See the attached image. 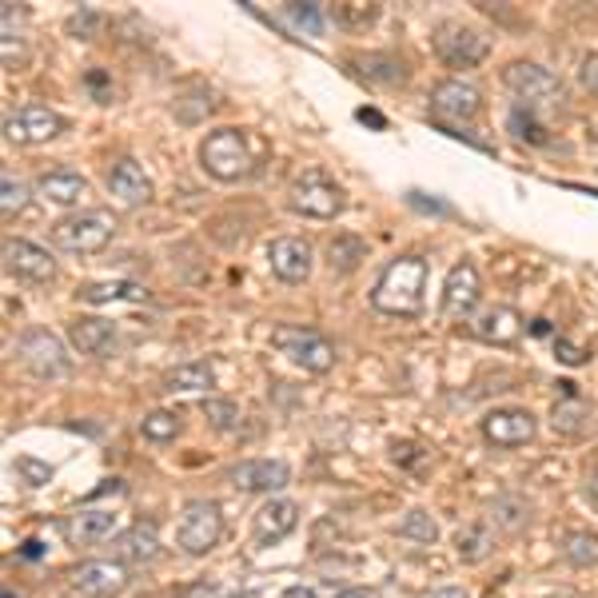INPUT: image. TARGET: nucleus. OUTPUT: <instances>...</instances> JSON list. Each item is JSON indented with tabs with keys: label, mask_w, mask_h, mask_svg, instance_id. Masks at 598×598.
Masks as SVG:
<instances>
[{
	"label": "nucleus",
	"mask_w": 598,
	"mask_h": 598,
	"mask_svg": "<svg viewBox=\"0 0 598 598\" xmlns=\"http://www.w3.org/2000/svg\"><path fill=\"white\" fill-rule=\"evenodd\" d=\"M112 546H116V563H137V567H144V563H156L160 558V539L152 523L128 526L124 535H116Z\"/></svg>",
	"instance_id": "obj_22"
},
{
	"label": "nucleus",
	"mask_w": 598,
	"mask_h": 598,
	"mask_svg": "<svg viewBox=\"0 0 598 598\" xmlns=\"http://www.w3.org/2000/svg\"><path fill=\"white\" fill-rule=\"evenodd\" d=\"M427 598H467V590H459V587H439V590H431Z\"/></svg>",
	"instance_id": "obj_47"
},
{
	"label": "nucleus",
	"mask_w": 598,
	"mask_h": 598,
	"mask_svg": "<svg viewBox=\"0 0 598 598\" xmlns=\"http://www.w3.org/2000/svg\"><path fill=\"white\" fill-rule=\"evenodd\" d=\"M423 292H427V260L399 255L379 275L376 292H371V307L383 315H420Z\"/></svg>",
	"instance_id": "obj_1"
},
{
	"label": "nucleus",
	"mask_w": 598,
	"mask_h": 598,
	"mask_svg": "<svg viewBox=\"0 0 598 598\" xmlns=\"http://www.w3.org/2000/svg\"><path fill=\"white\" fill-rule=\"evenodd\" d=\"M399 535L411 539V543H435L439 539V526H435V519H431L427 511H411L403 523H399Z\"/></svg>",
	"instance_id": "obj_34"
},
{
	"label": "nucleus",
	"mask_w": 598,
	"mask_h": 598,
	"mask_svg": "<svg viewBox=\"0 0 598 598\" xmlns=\"http://www.w3.org/2000/svg\"><path fill=\"white\" fill-rule=\"evenodd\" d=\"M24 204H29V184L17 180L12 168H4L0 172V208H4V216H17Z\"/></svg>",
	"instance_id": "obj_31"
},
{
	"label": "nucleus",
	"mask_w": 598,
	"mask_h": 598,
	"mask_svg": "<svg viewBox=\"0 0 598 598\" xmlns=\"http://www.w3.org/2000/svg\"><path fill=\"white\" fill-rule=\"evenodd\" d=\"M144 435L148 439H156V443H164V439H176L180 435V415L176 411H152V415H144Z\"/></svg>",
	"instance_id": "obj_35"
},
{
	"label": "nucleus",
	"mask_w": 598,
	"mask_h": 598,
	"mask_svg": "<svg viewBox=\"0 0 598 598\" xmlns=\"http://www.w3.org/2000/svg\"><path fill=\"white\" fill-rule=\"evenodd\" d=\"M590 411L583 407V403H575V399H570V403H558L555 407V427L558 431H567V435H575V431H583V423L578 420H587Z\"/></svg>",
	"instance_id": "obj_38"
},
{
	"label": "nucleus",
	"mask_w": 598,
	"mask_h": 598,
	"mask_svg": "<svg viewBox=\"0 0 598 598\" xmlns=\"http://www.w3.org/2000/svg\"><path fill=\"white\" fill-rule=\"evenodd\" d=\"M300 523V507L292 499H268L252 519V535L260 546H272L280 539H287Z\"/></svg>",
	"instance_id": "obj_17"
},
{
	"label": "nucleus",
	"mask_w": 598,
	"mask_h": 598,
	"mask_svg": "<svg viewBox=\"0 0 598 598\" xmlns=\"http://www.w3.org/2000/svg\"><path fill=\"white\" fill-rule=\"evenodd\" d=\"M487 36L471 24H459V21H447L435 29V53L443 61L452 64V68H475V64L487 56Z\"/></svg>",
	"instance_id": "obj_9"
},
{
	"label": "nucleus",
	"mask_w": 598,
	"mask_h": 598,
	"mask_svg": "<svg viewBox=\"0 0 598 598\" xmlns=\"http://www.w3.org/2000/svg\"><path fill=\"white\" fill-rule=\"evenodd\" d=\"M284 17L295 29H304L307 36H319V32H324V9H319V4H287Z\"/></svg>",
	"instance_id": "obj_36"
},
{
	"label": "nucleus",
	"mask_w": 598,
	"mask_h": 598,
	"mask_svg": "<svg viewBox=\"0 0 598 598\" xmlns=\"http://www.w3.org/2000/svg\"><path fill=\"white\" fill-rule=\"evenodd\" d=\"M68 339H73L76 351H85V356H108L116 347V327L108 319H76L68 327Z\"/></svg>",
	"instance_id": "obj_24"
},
{
	"label": "nucleus",
	"mask_w": 598,
	"mask_h": 598,
	"mask_svg": "<svg viewBox=\"0 0 598 598\" xmlns=\"http://www.w3.org/2000/svg\"><path fill=\"white\" fill-rule=\"evenodd\" d=\"M268 260H272V272L284 280V284H304L312 275V248L295 236H284L268 248Z\"/></svg>",
	"instance_id": "obj_20"
},
{
	"label": "nucleus",
	"mask_w": 598,
	"mask_h": 598,
	"mask_svg": "<svg viewBox=\"0 0 598 598\" xmlns=\"http://www.w3.org/2000/svg\"><path fill=\"white\" fill-rule=\"evenodd\" d=\"M44 555V543L41 539H29V543L21 546V558H41Z\"/></svg>",
	"instance_id": "obj_45"
},
{
	"label": "nucleus",
	"mask_w": 598,
	"mask_h": 598,
	"mask_svg": "<svg viewBox=\"0 0 598 598\" xmlns=\"http://www.w3.org/2000/svg\"><path fill=\"white\" fill-rule=\"evenodd\" d=\"M479 108H483V96H479L475 85H467V80H443V85H435V93H431V112L439 116V120L463 124V120H471Z\"/></svg>",
	"instance_id": "obj_13"
},
{
	"label": "nucleus",
	"mask_w": 598,
	"mask_h": 598,
	"mask_svg": "<svg viewBox=\"0 0 598 598\" xmlns=\"http://www.w3.org/2000/svg\"><path fill=\"white\" fill-rule=\"evenodd\" d=\"M359 120H363V124H371V128H383V116L376 112V108H359Z\"/></svg>",
	"instance_id": "obj_46"
},
{
	"label": "nucleus",
	"mask_w": 598,
	"mask_h": 598,
	"mask_svg": "<svg viewBox=\"0 0 598 598\" xmlns=\"http://www.w3.org/2000/svg\"><path fill=\"white\" fill-rule=\"evenodd\" d=\"M483 439L494 447H523V443L535 439V415L519 407L491 411L483 420Z\"/></svg>",
	"instance_id": "obj_14"
},
{
	"label": "nucleus",
	"mask_w": 598,
	"mask_h": 598,
	"mask_svg": "<svg viewBox=\"0 0 598 598\" xmlns=\"http://www.w3.org/2000/svg\"><path fill=\"white\" fill-rule=\"evenodd\" d=\"M199 164H204L208 176L224 180V184L248 176L252 172V152H248V140H243L240 128H216V132H208V140L199 144Z\"/></svg>",
	"instance_id": "obj_2"
},
{
	"label": "nucleus",
	"mask_w": 598,
	"mask_h": 598,
	"mask_svg": "<svg viewBox=\"0 0 598 598\" xmlns=\"http://www.w3.org/2000/svg\"><path fill=\"white\" fill-rule=\"evenodd\" d=\"M507 128H511L514 137L519 140H526V144H546V124L539 120V112L535 108H526V105H514L511 108V116H507Z\"/></svg>",
	"instance_id": "obj_28"
},
{
	"label": "nucleus",
	"mask_w": 598,
	"mask_h": 598,
	"mask_svg": "<svg viewBox=\"0 0 598 598\" xmlns=\"http://www.w3.org/2000/svg\"><path fill=\"white\" fill-rule=\"evenodd\" d=\"M339 598H379L376 590H363V587H351V590H344Z\"/></svg>",
	"instance_id": "obj_48"
},
{
	"label": "nucleus",
	"mask_w": 598,
	"mask_h": 598,
	"mask_svg": "<svg viewBox=\"0 0 598 598\" xmlns=\"http://www.w3.org/2000/svg\"><path fill=\"white\" fill-rule=\"evenodd\" d=\"M128 587L124 563H108V558H93L85 567L73 570V590L85 598H116Z\"/></svg>",
	"instance_id": "obj_12"
},
{
	"label": "nucleus",
	"mask_w": 598,
	"mask_h": 598,
	"mask_svg": "<svg viewBox=\"0 0 598 598\" xmlns=\"http://www.w3.org/2000/svg\"><path fill=\"white\" fill-rule=\"evenodd\" d=\"M287 204L300 216H312V220H331L339 208H344V188L336 180H327L319 168H307L304 176L295 180L292 192H287Z\"/></svg>",
	"instance_id": "obj_5"
},
{
	"label": "nucleus",
	"mask_w": 598,
	"mask_h": 598,
	"mask_svg": "<svg viewBox=\"0 0 598 598\" xmlns=\"http://www.w3.org/2000/svg\"><path fill=\"white\" fill-rule=\"evenodd\" d=\"M359 73L368 76V80H376V85H399L403 80V61H395V56H359Z\"/></svg>",
	"instance_id": "obj_30"
},
{
	"label": "nucleus",
	"mask_w": 598,
	"mask_h": 598,
	"mask_svg": "<svg viewBox=\"0 0 598 598\" xmlns=\"http://www.w3.org/2000/svg\"><path fill=\"white\" fill-rule=\"evenodd\" d=\"M4 268L21 280H32V284H48L56 275L53 255L29 240H4Z\"/></svg>",
	"instance_id": "obj_15"
},
{
	"label": "nucleus",
	"mask_w": 598,
	"mask_h": 598,
	"mask_svg": "<svg viewBox=\"0 0 598 598\" xmlns=\"http://www.w3.org/2000/svg\"><path fill=\"white\" fill-rule=\"evenodd\" d=\"M558 551H563V558L575 563V567H595L598 563V535H590V531H567V535L558 539Z\"/></svg>",
	"instance_id": "obj_27"
},
{
	"label": "nucleus",
	"mask_w": 598,
	"mask_h": 598,
	"mask_svg": "<svg viewBox=\"0 0 598 598\" xmlns=\"http://www.w3.org/2000/svg\"><path fill=\"white\" fill-rule=\"evenodd\" d=\"M272 344L280 356H287L292 363H300L304 371H315V376H324L331 363H336V347L327 344L315 327H275L272 331Z\"/></svg>",
	"instance_id": "obj_4"
},
{
	"label": "nucleus",
	"mask_w": 598,
	"mask_h": 598,
	"mask_svg": "<svg viewBox=\"0 0 598 598\" xmlns=\"http://www.w3.org/2000/svg\"><path fill=\"white\" fill-rule=\"evenodd\" d=\"M144 287L132 280H108V284H85L76 292L80 304H116V300H144Z\"/></svg>",
	"instance_id": "obj_25"
},
{
	"label": "nucleus",
	"mask_w": 598,
	"mask_h": 598,
	"mask_svg": "<svg viewBox=\"0 0 598 598\" xmlns=\"http://www.w3.org/2000/svg\"><path fill=\"white\" fill-rule=\"evenodd\" d=\"M491 546H494V535L487 523H467V526H459V535H455V551H459L463 563H479V558H487L491 555Z\"/></svg>",
	"instance_id": "obj_26"
},
{
	"label": "nucleus",
	"mask_w": 598,
	"mask_h": 598,
	"mask_svg": "<svg viewBox=\"0 0 598 598\" xmlns=\"http://www.w3.org/2000/svg\"><path fill=\"white\" fill-rule=\"evenodd\" d=\"M583 85L590 88V93H598V56H590V61H583Z\"/></svg>",
	"instance_id": "obj_42"
},
{
	"label": "nucleus",
	"mask_w": 598,
	"mask_h": 598,
	"mask_svg": "<svg viewBox=\"0 0 598 598\" xmlns=\"http://www.w3.org/2000/svg\"><path fill=\"white\" fill-rule=\"evenodd\" d=\"M583 494H587V503L598 511V471H590V475H587V487H583Z\"/></svg>",
	"instance_id": "obj_44"
},
{
	"label": "nucleus",
	"mask_w": 598,
	"mask_h": 598,
	"mask_svg": "<svg viewBox=\"0 0 598 598\" xmlns=\"http://www.w3.org/2000/svg\"><path fill=\"white\" fill-rule=\"evenodd\" d=\"M61 128L64 120L44 105H24L4 116V140H9V144H44V140H53Z\"/></svg>",
	"instance_id": "obj_10"
},
{
	"label": "nucleus",
	"mask_w": 598,
	"mask_h": 598,
	"mask_svg": "<svg viewBox=\"0 0 598 598\" xmlns=\"http://www.w3.org/2000/svg\"><path fill=\"white\" fill-rule=\"evenodd\" d=\"M17 471L29 479V487H44L53 479V467H48V463H36V459H17Z\"/></svg>",
	"instance_id": "obj_39"
},
{
	"label": "nucleus",
	"mask_w": 598,
	"mask_h": 598,
	"mask_svg": "<svg viewBox=\"0 0 598 598\" xmlns=\"http://www.w3.org/2000/svg\"><path fill=\"white\" fill-rule=\"evenodd\" d=\"M471 331L483 339V344L511 347V344H519V336H523V315L507 304H494V307H487V312L475 315Z\"/></svg>",
	"instance_id": "obj_19"
},
{
	"label": "nucleus",
	"mask_w": 598,
	"mask_h": 598,
	"mask_svg": "<svg viewBox=\"0 0 598 598\" xmlns=\"http://www.w3.org/2000/svg\"><path fill=\"white\" fill-rule=\"evenodd\" d=\"M17 356L24 359V368H29L32 376H41V379H64L73 371V359H68L64 344L53 331H44V327L24 331L21 344H17Z\"/></svg>",
	"instance_id": "obj_7"
},
{
	"label": "nucleus",
	"mask_w": 598,
	"mask_h": 598,
	"mask_svg": "<svg viewBox=\"0 0 598 598\" xmlns=\"http://www.w3.org/2000/svg\"><path fill=\"white\" fill-rule=\"evenodd\" d=\"M112 231H116L112 211L93 208V211L64 216V220L53 228V240H56V248H61V252L88 255V252H100V248L112 240Z\"/></svg>",
	"instance_id": "obj_3"
},
{
	"label": "nucleus",
	"mask_w": 598,
	"mask_h": 598,
	"mask_svg": "<svg viewBox=\"0 0 598 598\" xmlns=\"http://www.w3.org/2000/svg\"><path fill=\"white\" fill-rule=\"evenodd\" d=\"M231 487L236 491H284L287 483H292V467H287L284 459H243L231 467Z\"/></svg>",
	"instance_id": "obj_11"
},
{
	"label": "nucleus",
	"mask_w": 598,
	"mask_h": 598,
	"mask_svg": "<svg viewBox=\"0 0 598 598\" xmlns=\"http://www.w3.org/2000/svg\"><path fill=\"white\" fill-rule=\"evenodd\" d=\"M224 535V519H220V507L211 503V499H192L180 514V531H176V543L184 546V555H208L211 546L220 543Z\"/></svg>",
	"instance_id": "obj_6"
},
{
	"label": "nucleus",
	"mask_w": 598,
	"mask_h": 598,
	"mask_svg": "<svg viewBox=\"0 0 598 598\" xmlns=\"http://www.w3.org/2000/svg\"><path fill=\"white\" fill-rule=\"evenodd\" d=\"M36 192H41L44 199H53V204H61V208H73V204H80V199L88 196V180L80 176V172L56 168L36 180Z\"/></svg>",
	"instance_id": "obj_23"
},
{
	"label": "nucleus",
	"mask_w": 598,
	"mask_h": 598,
	"mask_svg": "<svg viewBox=\"0 0 598 598\" xmlns=\"http://www.w3.org/2000/svg\"><path fill=\"white\" fill-rule=\"evenodd\" d=\"M199 411H204V420H208L216 431H236V427H240V407H236L231 399H204V403H199Z\"/></svg>",
	"instance_id": "obj_32"
},
{
	"label": "nucleus",
	"mask_w": 598,
	"mask_h": 598,
	"mask_svg": "<svg viewBox=\"0 0 598 598\" xmlns=\"http://www.w3.org/2000/svg\"><path fill=\"white\" fill-rule=\"evenodd\" d=\"M96 29H100V17H96L93 9L76 12L73 21H68V32H73V36H80V41H93V36H96Z\"/></svg>",
	"instance_id": "obj_40"
},
{
	"label": "nucleus",
	"mask_w": 598,
	"mask_h": 598,
	"mask_svg": "<svg viewBox=\"0 0 598 598\" xmlns=\"http://www.w3.org/2000/svg\"><path fill=\"white\" fill-rule=\"evenodd\" d=\"M284 598H315V590H307V587H292Z\"/></svg>",
	"instance_id": "obj_49"
},
{
	"label": "nucleus",
	"mask_w": 598,
	"mask_h": 598,
	"mask_svg": "<svg viewBox=\"0 0 598 598\" xmlns=\"http://www.w3.org/2000/svg\"><path fill=\"white\" fill-rule=\"evenodd\" d=\"M558 359H563V363H570V368H575V363H583V351H578V347H570V344H558Z\"/></svg>",
	"instance_id": "obj_43"
},
{
	"label": "nucleus",
	"mask_w": 598,
	"mask_h": 598,
	"mask_svg": "<svg viewBox=\"0 0 598 598\" xmlns=\"http://www.w3.org/2000/svg\"><path fill=\"white\" fill-rule=\"evenodd\" d=\"M479 268L475 263H455L452 272H447V284H443V312L447 315H471L475 304H479Z\"/></svg>",
	"instance_id": "obj_18"
},
{
	"label": "nucleus",
	"mask_w": 598,
	"mask_h": 598,
	"mask_svg": "<svg viewBox=\"0 0 598 598\" xmlns=\"http://www.w3.org/2000/svg\"><path fill=\"white\" fill-rule=\"evenodd\" d=\"M503 80H507V88L519 96V105L535 108V112H539V108L558 105V100H563V85H558V76L546 73L543 64L519 61V64H511V68H507Z\"/></svg>",
	"instance_id": "obj_8"
},
{
	"label": "nucleus",
	"mask_w": 598,
	"mask_h": 598,
	"mask_svg": "<svg viewBox=\"0 0 598 598\" xmlns=\"http://www.w3.org/2000/svg\"><path fill=\"white\" fill-rule=\"evenodd\" d=\"M211 379H216V371L208 368V363H184V368H176L168 379H164V391H208Z\"/></svg>",
	"instance_id": "obj_29"
},
{
	"label": "nucleus",
	"mask_w": 598,
	"mask_h": 598,
	"mask_svg": "<svg viewBox=\"0 0 598 598\" xmlns=\"http://www.w3.org/2000/svg\"><path fill=\"white\" fill-rule=\"evenodd\" d=\"M363 255H368V248L359 240H351V236H339V240H331V248H327V263L339 268V272H351Z\"/></svg>",
	"instance_id": "obj_33"
},
{
	"label": "nucleus",
	"mask_w": 598,
	"mask_h": 598,
	"mask_svg": "<svg viewBox=\"0 0 598 598\" xmlns=\"http://www.w3.org/2000/svg\"><path fill=\"white\" fill-rule=\"evenodd\" d=\"M0 598H17V595H12V590H4V595H0Z\"/></svg>",
	"instance_id": "obj_50"
},
{
	"label": "nucleus",
	"mask_w": 598,
	"mask_h": 598,
	"mask_svg": "<svg viewBox=\"0 0 598 598\" xmlns=\"http://www.w3.org/2000/svg\"><path fill=\"white\" fill-rule=\"evenodd\" d=\"M180 598H224V590L216 583H196V587H188Z\"/></svg>",
	"instance_id": "obj_41"
},
{
	"label": "nucleus",
	"mask_w": 598,
	"mask_h": 598,
	"mask_svg": "<svg viewBox=\"0 0 598 598\" xmlns=\"http://www.w3.org/2000/svg\"><path fill=\"white\" fill-rule=\"evenodd\" d=\"M108 192H112L124 208H140L152 199V180L144 176L137 160H116V168L108 172Z\"/></svg>",
	"instance_id": "obj_21"
},
{
	"label": "nucleus",
	"mask_w": 598,
	"mask_h": 598,
	"mask_svg": "<svg viewBox=\"0 0 598 598\" xmlns=\"http://www.w3.org/2000/svg\"><path fill=\"white\" fill-rule=\"evenodd\" d=\"M116 535V514L100 507H80L76 514L64 519V539L73 546H100Z\"/></svg>",
	"instance_id": "obj_16"
},
{
	"label": "nucleus",
	"mask_w": 598,
	"mask_h": 598,
	"mask_svg": "<svg viewBox=\"0 0 598 598\" xmlns=\"http://www.w3.org/2000/svg\"><path fill=\"white\" fill-rule=\"evenodd\" d=\"M494 519H499L507 531H519V526H523L531 514H526L523 499H511V494H507V499H499V503H494Z\"/></svg>",
	"instance_id": "obj_37"
}]
</instances>
